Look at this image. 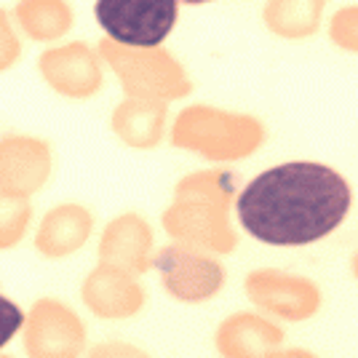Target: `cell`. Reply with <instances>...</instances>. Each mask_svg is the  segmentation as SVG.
Listing matches in <instances>:
<instances>
[{
	"mask_svg": "<svg viewBox=\"0 0 358 358\" xmlns=\"http://www.w3.org/2000/svg\"><path fill=\"white\" fill-rule=\"evenodd\" d=\"M107 57L120 73L129 91L152 99H177L190 94V78L171 54L161 45L155 48H126L105 43Z\"/></svg>",
	"mask_w": 358,
	"mask_h": 358,
	"instance_id": "obj_6",
	"label": "cell"
},
{
	"mask_svg": "<svg viewBox=\"0 0 358 358\" xmlns=\"http://www.w3.org/2000/svg\"><path fill=\"white\" fill-rule=\"evenodd\" d=\"M243 289H246L249 302H254L259 310L275 315L286 324L310 321L324 305V294H321V289L313 278L286 273V270H252L243 281Z\"/></svg>",
	"mask_w": 358,
	"mask_h": 358,
	"instance_id": "obj_5",
	"label": "cell"
},
{
	"mask_svg": "<svg viewBox=\"0 0 358 358\" xmlns=\"http://www.w3.org/2000/svg\"><path fill=\"white\" fill-rule=\"evenodd\" d=\"M268 126L252 113L209 105L187 107L177 120L174 142L209 161H241L265 145Z\"/></svg>",
	"mask_w": 358,
	"mask_h": 358,
	"instance_id": "obj_3",
	"label": "cell"
},
{
	"mask_svg": "<svg viewBox=\"0 0 358 358\" xmlns=\"http://www.w3.org/2000/svg\"><path fill=\"white\" fill-rule=\"evenodd\" d=\"M217 350L222 358H268L284 345V329L259 313H233L217 329Z\"/></svg>",
	"mask_w": 358,
	"mask_h": 358,
	"instance_id": "obj_8",
	"label": "cell"
},
{
	"mask_svg": "<svg viewBox=\"0 0 358 358\" xmlns=\"http://www.w3.org/2000/svg\"><path fill=\"white\" fill-rule=\"evenodd\" d=\"M158 268L164 270L166 289L185 302H206L222 292L227 270L220 259L187 246H169L158 257Z\"/></svg>",
	"mask_w": 358,
	"mask_h": 358,
	"instance_id": "obj_7",
	"label": "cell"
},
{
	"mask_svg": "<svg viewBox=\"0 0 358 358\" xmlns=\"http://www.w3.org/2000/svg\"><path fill=\"white\" fill-rule=\"evenodd\" d=\"M329 0H265L262 24L281 41H308L324 24Z\"/></svg>",
	"mask_w": 358,
	"mask_h": 358,
	"instance_id": "obj_9",
	"label": "cell"
},
{
	"mask_svg": "<svg viewBox=\"0 0 358 358\" xmlns=\"http://www.w3.org/2000/svg\"><path fill=\"white\" fill-rule=\"evenodd\" d=\"M350 273H353V278L358 281V249H356V254H353V259H350Z\"/></svg>",
	"mask_w": 358,
	"mask_h": 358,
	"instance_id": "obj_14",
	"label": "cell"
},
{
	"mask_svg": "<svg viewBox=\"0 0 358 358\" xmlns=\"http://www.w3.org/2000/svg\"><path fill=\"white\" fill-rule=\"evenodd\" d=\"M329 41L345 54H358V3L343 6L329 16Z\"/></svg>",
	"mask_w": 358,
	"mask_h": 358,
	"instance_id": "obj_11",
	"label": "cell"
},
{
	"mask_svg": "<svg viewBox=\"0 0 358 358\" xmlns=\"http://www.w3.org/2000/svg\"><path fill=\"white\" fill-rule=\"evenodd\" d=\"M22 321H24L22 308H19L16 302H11L8 297L0 294V348L8 343L19 329H22Z\"/></svg>",
	"mask_w": 358,
	"mask_h": 358,
	"instance_id": "obj_12",
	"label": "cell"
},
{
	"mask_svg": "<svg viewBox=\"0 0 358 358\" xmlns=\"http://www.w3.org/2000/svg\"><path fill=\"white\" fill-rule=\"evenodd\" d=\"M236 190L233 171H198L177 190V203L166 211V227L190 243L217 254H230L238 236L230 224V206Z\"/></svg>",
	"mask_w": 358,
	"mask_h": 358,
	"instance_id": "obj_2",
	"label": "cell"
},
{
	"mask_svg": "<svg viewBox=\"0 0 358 358\" xmlns=\"http://www.w3.org/2000/svg\"><path fill=\"white\" fill-rule=\"evenodd\" d=\"M268 358H318L315 353L310 350H305V348H278V350H273Z\"/></svg>",
	"mask_w": 358,
	"mask_h": 358,
	"instance_id": "obj_13",
	"label": "cell"
},
{
	"mask_svg": "<svg viewBox=\"0 0 358 358\" xmlns=\"http://www.w3.org/2000/svg\"><path fill=\"white\" fill-rule=\"evenodd\" d=\"M182 3H187V6H201V3H211V0H182Z\"/></svg>",
	"mask_w": 358,
	"mask_h": 358,
	"instance_id": "obj_15",
	"label": "cell"
},
{
	"mask_svg": "<svg viewBox=\"0 0 358 358\" xmlns=\"http://www.w3.org/2000/svg\"><path fill=\"white\" fill-rule=\"evenodd\" d=\"M118 126H120V134L126 136L131 145L150 148V145H155V142L161 139L164 107L129 102V105L120 107Z\"/></svg>",
	"mask_w": 358,
	"mask_h": 358,
	"instance_id": "obj_10",
	"label": "cell"
},
{
	"mask_svg": "<svg viewBox=\"0 0 358 358\" xmlns=\"http://www.w3.org/2000/svg\"><path fill=\"white\" fill-rule=\"evenodd\" d=\"M94 14L113 43L155 48L177 24L179 0H96Z\"/></svg>",
	"mask_w": 358,
	"mask_h": 358,
	"instance_id": "obj_4",
	"label": "cell"
},
{
	"mask_svg": "<svg viewBox=\"0 0 358 358\" xmlns=\"http://www.w3.org/2000/svg\"><path fill=\"white\" fill-rule=\"evenodd\" d=\"M353 209L348 179L318 161H289L257 174L236 195L241 227L268 246H310Z\"/></svg>",
	"mask_w": 358,
	"mask_h": 358,
	"instance_id": "obj_1",
	"label": "cell"
}]
</instances>
